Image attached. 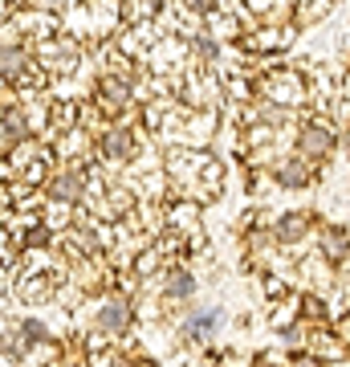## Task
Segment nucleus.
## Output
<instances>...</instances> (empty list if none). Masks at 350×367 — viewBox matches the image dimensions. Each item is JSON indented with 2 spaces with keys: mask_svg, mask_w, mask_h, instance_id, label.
<instances>
[{
  "mask_svg": "<svg viewBox=\"0 0 350 367\" xmlns=\"http://www.w3.org/2000/svg\"><path fill=\"white\" fill-rule=\"evenodd\" d=\"M86 172H82V168H65V172H57V176H49V180H45V196H49V200H53V204H65V208H70V204H78V200H82V196H86Z\"/></svg>",
  "mask_w": 350,
  "mask_h": 367,
  "instance_id": "obj_1",
  "label": "nucleus"
},
{
  "mask_svg": "<svg viewBox=\"0 0 350 367\" xmlns=\"http://www.w3.org/2000/svg\"><path fill=\"white\" fill-rule=\"evenodd\" d=\"M94 326H98V335H123L127 326H131V302L123 298V294H110V298H102L98 302V310H94Z\"/></svg>",
  "mask_w": 350,
  "mask_h": 367,
  "instance_id": "obj_2",
  "label": "nucleus"
},
{
  "mask_svg": "<svg viewBox=\"0 0 350 367\" xmlns=\"http://www.w3.org/2000/svg\"><path fill=\"white\" fill-rule=\"evenodd\" d=\"M309 225H313V212H281L273 221V241L277 245H302L309 237Z\"/></svg>",
  "mask_w": 350,
  "mask_h": 367,
  "instance_id": "obj_3",
  "label": "nucleus"
},
{
  "mask_svg": "<svg viewBox=\"0 0 350 367\" xmlns=\"http://www.w3.org/2000/svg\"><path fill=\"white\" fill-rule=\"evenodd\" d=\"M273 180L281 184V188H309V184H313V163H309L306 155L281 159V163L273 168Z\"/></svg>",
  "mask_w": 350,
  "mask_h": 367,
  "instance_id": "obj_4",
  "label": "nucleus"
},
{
  "mask_svg": "<svg viewBox=\"0 0 350 367\" xmlns=\"http://www.w3.org/2000/svg\"><path fill=\"white\" fill-rule=\"evenodd\" d=\"M298 151H302L306 159H326V155L334 151V135H330L326 127L309 123V127H302V139H298Z\"/></svg>",
  "mask_w": 350,
  "mask_h": 367,
  "instance_id": "obj_5",
  "label": "nucleus"
},
{
  "mask_svg": "<svg viewBox=\"0 0 350 367\" xmlns=\"http://www.w3.org/2000/svg\"><path fill=\"white\" fill-rule=\"evenodd\" d=\"M102 155H106L110 163H127V159L134 155V135L127 131V127L106 131V139H102Z\"/></svg>",
  "mask_w": 350,
  "mask_h": 367,
  "instance_id": "obj_6",
  "label": "nucleus"
},
{
  "mask_svg": "<svg viewBox=\"0 0 350 367\" xmlns=\"http://www.w3.org/2000/svg\"><path fill=\"white\" fill-rule=\"evenodd\" d=\"M220 306H212V310H196V315H183V326H179V335L183 339H204V335H212L220 326Z\"/></svg>",
  "mask_w": 350,
  "mask_h": 367,
  "instance_id": "obj_7",
  "label": "nucleus"
},
{
  "mask_svg": "<svg viewBox=\"0 0 350 367\" xmlns=\"http://www.w3.org/2000/svg\"><path fill=\"white\" fill-rule=\"evenodd\" d=\"M163 294H167V302H187V298L196 294V277H192V270H183V266L167 270V277H163Z\"/></svg>",
  "mask_w": 350,
  "mask_h": 367,
  "instance_id": "obj_8",
  "label": "nucleus"
},
{
  "mask_svg": "<svg viewBox=\"0 0 350 367\" xmlns=\"http://www.w3.org/2000/svg\"><path fill=\"white\" fill-rule=\"evenodd\" d=\"M350 245H347V229H338V225H326L322 229V257H330V261H347Z\"/></svg>",
  "mask_w": 350,
  "mask_h": 367,
  "instance_id": "obj_9",
  "label": "nucleus"
},
{
  "mask_svg": "<svg viewBox=\"0 0 350 367\" xmlns=\"http://www.w3.org/2000/svg\"><path fill=\"white\" fill-rule=\"evenodd\" d=\"M17 294H21L25 302H49V298H53V277L49 274H33L29 281L17 286Z\"/></svg>",
  "mask_w": 350,
  "mask_h": 367,
  "instance_id": "obj_10",
  "label": "nucleus"
},
{
  "mask_svg": "<svg viewBox=\"0 0 350 367\" xmlns=\"http://www.w3.org/2000/svg\"><path fill=\"white\" fill-rule=\"evenodd\" d=\"M21 245H25L29 253H41V249H49V245H53V225H49V221H37L33 229L21 237Z\"/></svg>",
  "mask_w": 350,
  "mask_h": 367,
  "instance_id": "obj_11",
  "label": "nucleus"
},
{
  "mask_svg": "<svg viewBox=\"0 0 350 367\" xmlns=\"http://www.w3.org/2000/svg\"><path fill=\"white\" fill-rule=\"evenodd\" d=\"M21 339L29 343V347H49V326L41 319H25L21 322Z\"/></svg>",
  "mask_w": 350,
  "mask_h": 367,
  "instance_id": "obj_12",
  "label": "nucleus"
},
{
  "mask_svg": "<svg viewBox=\"0 0 350 367\" xmlns=\"http://www.w3.org/2000/svg\"><path fill=\"white\" fill-rule=\"evenodd\" d=\"M102 102L106 106H123L127 102V82L123 78H102Z\"/></svg>",
  "mask_w": 350,
  "mask_h": 367,
  "instance_id": "obj_13",
  "label": "nucleus"
},
{
  "mask_svg": "<svg viewBox=\"0 0 350 367\" xmlns=\"http://www.w3.org/2000/svg\"><path fill=\"white\" fill-rule=\"evenodd\" d=\"M183 4L196 8V12H208V8H212V0H183Z\"/></svg>",
  "mask_w": 350,
  "mask_h": 367,
  "instance_id": "obj_14",
  "label": "nucleus"
},
{
  "mask_svg": "<svg viewBox=\"0 0 350 367\" xmlns=\"http://www.w3.org/2000/svg\"><path fill=\"white\" fill-rule=\"evenodd\" d=\"M294 367H322V364H318V359H306V355H302V359H298Z\"/></svg>",
  "mask_w": 350,
  "mask_h": 367,
  "instance_id": "obj_15",
  "label": "nucleus"
},
{
  "mask_svg": "<svg viewBox=\"0 0 350 367\" xmlns=\"http://www.w3.org/2000/svg\"><path fill=\"white\" fill-rule=\"evenodd\" d=\"M249 4H253V8H257V12H261L265 4H269V0H249Z\"/></svg>",
  "mask_w": 350,
  "mask_h": 367,
  "instance_id": "obj_16",
  "label": "nucleus"
},
{
  "mask_svg": "<svg viewBox=\"0 0 350 367\" xmlns=\"http://www.w3.org/2000/svg\"><path fill=\"white\" fill-rule=\"evenodd\" d=\"M65 367H78V364H65Z\"/></svg>",
  "mask_w": 350,
  "mask_h": 367,
  "instance_id": "obj_17",
  "label": "nucleus"
},
{
  "mask_svg": "<svg viewBox=\"0 0 350 367\" xmlns=\"http://www.w3.org/2000/svg\"><path fill=\"white\" fill-rule=\"evenodd\" d=\"M347 229H350V225H347Z\"/></svg>",
  "mask_w": 350,
  "mask_h": 367,
  "instance_id": "obj_18",
  "label": "nucleus"
}]
</instances>
